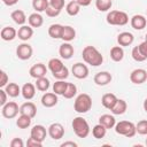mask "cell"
<instances>
[{
  "label": "cell",
  "instance_id": "2",
  "mask_svg": "<svg viewBox=\"0 0 147 147\" xmlns=\"http://www.w3.org/2000/svg\"><path fill=\"white\" fill-rule=\"evenodd\" d=\"M92 108V98L87 93H82L77 95L74 102V109L78 114H85Z\"/></svg>",
  "mask_w": 147,
  "mask_h": 147
},
{
  "label": "cell",
  "instance_id": "13",
  "mask_svg": "<svg viewBox=\"0 0 147 147\" xmlns=\"http://www.w3.org/2000/svg\"><path fill=\"white\" fill-rule=\"evenodd\" d=\"M57 94L54 92H46L41 96V105L46 108H52L57 103Z\"/></svg>",
  "mask_w": 147,
  "mask_h": 147
},
{
  "label": "cell",
  "instance_id": "47",
  "mask_svg": "<svg viewBox=\"0 0 147 147\" xmlns=\"http://www.w3.org/2000/svg\"><path fill=\"white\" fill-rule=\"evenodd\" d=\"M7 96H8V94H7V92L1 87L0 88V106L2 107V106H5L8 101H7Z\"/></svg>",
  "mask_w": 147,
  "mask_h": 147
},
{
  "label": "cell",
  "instance_id": "38",
  "mask_svg": "<svg viewBox=\"0 0 147 147\" xmlns=\"http://www.w3.org/2000/svg\"><path fill=\"white\" fill-rule=\"evenodd\" d=\"M113 6L111 0H95V7L99 11H108Z\"/></svg>",
  "mask_w": 147,
  "mask_h": 147
},
{
  "label": "cell",
  "instance_id": "10",
  "mask_svg": "<svg viewBox=\"0 0 147 147\" xmlns=\"http://www.w3.org/2000/svg\"><path fill=\"white\" fill-rule=\"evenodd\" d=\"M146 79H147V71L145 69L138 68V69H134L130 74V80L133 84H137V85L142 84V83L146 82Z\"/></svg>",
  "mask_w": 147,
  "mask_h": 147
},
{
  "label": "cell",
  "instance_id": "46",
  "mask_svg": "<svg viewBox=\"0 0 147 147\" xmlns=\"http://www.w3.org/2000/svg\"><path fill=\"white\" fill-rule=\"evenodd\" d=\"M7 84H8V75L3 70H0V87H5Z\"/></svg>",
  "mask_w": 147,
  "mask_h": 147
},
{
  "label": "cell",
  "instance_id": "4",
  "mask_svg": "<svg viewBox=\"0 0 147 147\" xmlns=\"http://www.w3.org/2000/svg\"><path fill=\"white\" fill-rule=\"evenodd\" d=\"M106 21L110 25H119V26H122V25L127 24L129 16H127V14L125 11H122V10H110L107 14Z\"/></svg>",
  "mask_w": 147,
  "mask_h": 147
},
{
  "label": "cell",
  "instance_id": "22",
  "mask_svg": "<svg viewBox=\"0 0 147 147\" xmlns=\"http://www.w3.org/2000/svg\"><path fill=\"white\" fill-rule=\"evenodd\" d=\"M36 85L31 84V83H25L22 86V96L25 100H31L33 99V96L36 95Z\"/></svg>",
  "mask_w": 147,
  "mask_h": 147
},
{
  "label": "cell",
  "instance_id": "25",
  "mask_svg": "<svg viewBox=\"0 0 147 147\" xmlns=\"http://www.w3.org/2000/svg\"><path fill=\"white\" fill-rule=\"evenodd\" d=\"M62 31H63V25L59 24V23H55V24H52L49 25L48 28V34L51 38L53 39H61L62 37Z\"/></svg>",
  "mask_w": 147,
  "mask_h": 147
},
{
  "label": "cell",
  "instance_id": "48",
  "mask_svg": "<svg viewBox=\"0 0 147 147\" xmlns=\"http://www.w3.org/2000/svg\"><path fill=\"white\" fill-rule=\"evenodd\" d=\"M23 146H24V142L21 138H14L10 141V147H23Z\"/></svg>",
  "mask_w": 147,
  "mask_h": 147
},
{
  "label": "cell",
  "instance_id": "15",
  "mask_svg": "<svg viewBox=\"0 0 147 147\" xmlns=\"http://www.w3.org/2000/svg\"><path fill=\"white\" fill-rule=\"evenodd\" d=\"M20 114H23V115H28L30 116L31 118H33L36 115H37V107L33 102L31 101H28V102H24L21 107H20Z\"/></svg>",
  "mask_w": 147,
  "mask_h": 147
},
{
  "label": "cell",
  "instance_id": "37",
  "mask_svg": "<svg viewBox=\"0 0 147 147\" xmlns=\"http://www.w3.org/2000/svg\"><path fill=\"white\" fill-rule=\"evenodd\" d=\"M67 85H68L67 82H64V80H59V79H57V80L53 84V92L56 93L57 95H63V93L65 92Z\"/></svg>",
  "mask_w": 147,
  "mask_h": 147
},
{
  "label": "cell",
  "instance_id": "27",
  "mask_svg": "<svg viewBox=\"0 0 147 147\" xmlns=\"http://www.w3.org/2000/svg\"><path fill=\"white\" fill-rule=\"evenodd\" d=\"M5 91L10 98H16L20 94H22V88L16 84V83H8L5 86Z\"/></svg>",
  "mask_w": 147,
  "mask_h": 147
},
{
  "label": "cell",
  "instance_id": "17",
  "mask_svg": "<svg viewBox=\"0 0 147 147\" xmlns=\"http://www.w3.org/2000/svg\"><path fill=\"white\" fill-rule=\"evenodd\" d=\"M74 52H75V51H74L72 45L69 44V42H67V41H64V42L60 46V48H59V54H60V56H61L62 59H64V60L71 59L72 55H74Z\"/></svg>",
  "mask_w": 147,
  "mask_h": 147
},
{
  "label": "cell",
  "instance_id": "1",
  "mask_svg": "<svg viewBox=\"0 0 147 147\" xmlns=\"http://www.w3.org/2000/svg\"><path fill=\"white\" fill-rule=\"evenodd\" d=\"M82 56L85 63L93 65V67H98L100 64H102L103 62V56L102 54L94 47V46H85L83 52H82Z\"/></svg>",
  "mask_w": 147,
  "mask_h": 147
},
{
  "label": "cell",
  "instance_id": "14",
  "mask_svg": "<svg viewBox=\"0 0 147 147\" xmlns=\"http://www.w3.org/2000/svg\"><path fill=\"white\" fill-rule=\"evenodd\" d=\"M47 133H48V131L46 130V127L44 126V125H40V124H38V125H34L32 129H31V137H33L34 139H37V140H39V141H44L45 139H46V136H47Z\"/></svg>",
  "mask_w": 147,
  "mask_h": 147
},
{
  "label": "cell",
  "instance_id": "24",
  "mask_svg": "<svg viewBox=\"0 0 147 147\" xmlns=\"http://www.w3.org/2000/svg\"><path fill=\"white\" fill-rule=\"evenodd\" d=\"M28 22H29V25L32 28H40L44 23V18L38 11H36L30 14V16L28 17Z\"/></svg>",
  "mask_w": 147,
  "mask_h": 147
},
{
  "label": "cell",
  "instance_id": "52",
  "mask_svg": "<svg viewBox=\"0 0 147 147\" xmlns=\"http://www.w3.org/2000/svg\"><path fill=\"white\" fill-rule=\"evenodd\" d=\"M18 2V0H6V1H3V3L6 5V6H14V5H16Z\"/></svg>",
  "mask_w": 147,
  "mask_h": 147
},
{
  "label": "cell",
  "instance_id": "41",
  "mask_svg": "<svg viewBox=\"0 0 147 147\" xmlns=\"http://www.w3.org/2000/svg\"><path fill=\"white\" fill-rule=\"evenodd\" d=\"M131 55H132V59H133L134 61H137V62H142V61L146 60V57L142 55V53L140 52V49H139L138 46H134V47L132 48Z\"/></svg>",
  "mask_w": 147,
  "mask_h": 147
},
{
  "label": "cell",
  "instance_id": "19",
  "mask_svg": "<svg viewBox=\"0 0 147 147\" xmlns=\"http://www.w3.org/2000/svg\"><path fill=\"white\" fill-rule=\"evenodd\" d=\"M117 100H118V99H117V96H116L114 93H106V94H103L102 98H101V103H102V106H103L105 108L111 110L113 107L115 106V103L117 102Z\"/></svg>",
  "mask_w": 147,
  "mask_h": 147
},
{
  "label": "cell",
  "instance_id": "42",
  "mask_svg": "<svg viewBox=\"0 0 147 147\" xmlns=\"http://www.w3.org/2000/svg\"><path fill=\"white\" fill-rule=\"evenodd\" d=\"M53 76H54V78H56V79H59V80H64V79H67L68 76H69V69L64 65L60 71L53 74Z\"/></svg>",
  "mask_w": 147,
  "mask_h": 147
},
{
  "label": "cell",
  "instance_id": "3",
  "mask_svg": "<svg viewBox=\"0 0 147 147\" xmlns=\"http://www.w3.org/2000/svg\"><path fill=\"white\" fill-rule=\"evenodd\" d=\"M71 125H72L75 134L78 138H86L90 134V125H88V123L85 118H83L80 116L75 117L72 119Z\"/></svg>",
  "mask_w": 147,
  "mask_h": 147
},
{
  "label": "cell",
  "instance_id": "9",
  "mask_svg": "<svg viewBox=\"0 0 147 147\" xmlns=\"http://www.w3.org/2000/svg\"><path fill=\"white\" fill-rule=\"evenodd\" d=\"M47 131H48L49 137L52 139H54V140H59V139L63 138V136H64V127L60 123H53V124H51L48 126V130Z\"/></svg>",
  "mask_w": 147,
  "mask_h": 147
},
{
  "label": "cell",
  "instance_id": "6",
  "mask_svg": "<svg viewBox=\"0 0 147 147\" xmlns=\"http://www.w3.org/2000/svg\"><path fill=\"white\" fill-rule=\"evenodd\" d=\"M1 111H2V116L5 118L10 119V118H14V117L17 116V114L20 113V107H18V105L16 102L9 101L5 106H2V110Z\"/></svg>",
  "mask_w": 147,
  "mask_h": 147
},
{
  "label": "cell",
  "instance_id": "31",
  "mask_svg": "<svg viewBox=\"0 0 147 147\" xmlns=\"http://www.w3.org/2000/svg\"><path fill=\"white\" fill-rule=\"evenodd\" d=\"M79 10H80V5L76 0H70L65 5V11L70 16H76L79 13Z\"/></svg>",
  "mask_w": 147,
  "mask_h": 147
},
{
  "label": "cell",
  "instance_id": "16",
  "mask_svg": "<svg viewBox=\"0 0 147 147\" xmlns=\"http://www.w3.org/2000/svg\"><path fill=\"white\" fill-rule=\"evenodd\" d=\"M131 26L134 29V30H142L146 24H147V21H146V17L144 15H140V14H136L131 17Z\"/></svg>",
  "mask_w": 147,
  "mask_h": 147
},
{
  "label": "cell",
  "instance_id": "43",
  "mask_svg": "<svg viewBox=\"0 0 147 147\" xmlns=\"http://www.w3.org/2000/svg\"><path fill=\"white\" fill-rule=\"evenodd\" d=\"M49 6L57 10H61L64 7V0H49Z\"/></svg>",
  "mask_w": 147,
  "mask_h": 147
},
{
  "label": "cell",
  "instance_id": "51",
  "mask_svg": "<svg viewBox=\"0 0 147 147\" xmlns=\"http://www.w3.org/2000/svg\"><path fill=\"white\" fill-rule=\"evenodd\" d=\"M79 5H80V7L83 6V7H86V6H88L91 2H92V0H76Z\"/></svg>",
  "mask_w": 147,
  "mask_h": 147
},
{
  "label": "cell",
  "instance_id": "30",
  "mask_svg": "<svg viewBox=\"0 0 147 147\" xmlns=\"http://www.w3.org/2000/svg\"><path fill=\"white\" fill-rule=\"evenodd\" d=\"M127 109V105L125 102V100L123 99H118L117 102L115 103V106L113 107V109L110 110L114 115H123Z\"/></svg>",
  "mask_w": 147,
  "mask_h": 147
},
{
  "label": "cell",
  "instance_id": "45",
  "mask_svg": "<svg viewBox=\"0 0 147 147\" xmlns=\"http://www.w3.org/2000/svg\"><path fill=\"white\" fill-rule=\"evenodd\" d=\"M45 11H46V15H47L48 17H56V16H59L60 13H61V10H57V9L51 7V6H48Z\"/></svg>",
  "mask_w": 147,
  "mask_h": 147
},
{
  "label": "cell",
  "instance_id": "5",
  "mask_svg": "<svg viewBox=\"0 0 147 147\" xmlns=\"http://www.w3.org/2000/svg\"><path fill=\"white\" fill-rule=\"evenodd\" d=\"M115 131L117 134L124 136L126 138H132L137 133L136 124H133L132 122H129V121H121V122L116 123Z\"/></svg>",
  "mask_w": 147,
  "mask_h": 147
},
{
  "label": "cell",
  "instance_id": "8",
  "mask_svg": "<svg viewBox=\"0 0 147 147\" xmlns=\"http://www.w3.org/2000/svg\"><path fill=\"white\" fill-rule=\"evenodd\" d=\"M71 72L72 75L78 78V79H85L88 76V68L86 64L82 63V62H77L72 65L71 68Z\"/></svg>",
  "mask_w": 147,
  "mask_h": 147
},
{
  "label": "cell",
  "instance_id": "56",
  "mask_svg": "<svg viewBox=\"0 0 147 147\" xmlns=\"http://www.w3.org/2000/svg\"><path fill=\"white\" fill-rule=\"evenodd\" d=\"M2 1H6V0H2Z\"/></svg>",
  "mask_w": 147,
  "mask_h": 147
},
{
  "label": "cell",
  "instance_id": "36",
  "mask_svg": "<svg viewBox=\"0 0 147 147\" xmlns=\"http://www.w3.org/2000/svg\"><path fill=\"white\" fill-rule=\"evenodd\" d=\"M48 6H49V0H32V7L38 13L45 11Z\"/></svg>",
  "mask_w": 147,
  "mask_h": 147
},
{
  "label": "cell",
  "instance_id": "55",
  "mask_svg": "<svg viewBox=\"0 0 147 147\" xmlns=\"http://www.w3.org/2000/svg\"><path fill=\"white\" fill-rule=\"evenodd\" d=\"M146 40H147V34H146Z\"/></svg>",
  "mask_w": 147,
  "mask_h": 147
},
{
  "label": "cell",
  "instance_id": "26",
  "mask_svg": "<svg viewBox=\"0 0 147 147\" xmlns=\"http://www.w3.org/2000/svg\"><path fill=\"white\" fill-rule=\"evenodd\" d=\"M75 38H76V30H75L72 26H70V25H64V26H63V31H62V37H61V39H62L63 41L69 42V41L74 40Z\"/></svg>",
  "mask_w": 147,
  "mask_h": 147
},
{
  "label": "cell",
  "instance_id": "32",
  "mask_svg": "<svg viewBox=\"0 0 147 147\" xmlns=\"http://www.w3.org/2000/svg\"><path fill=\"white\" fill-rule=\"evenodd\" d=\"M48 69L51 70V72L52 74H55V72H57V71H60L63 67H64V64H63V62L60 60V59H56V57H53V59H51L49 61H48Z\"/></svg>",
  "mask_w": 147,
  "mask_h": 147
},
{
  "label": "cell",
  "instance_id": "29",
  "mask_svg": "<svg viewBox=\"0 0 147 147\" xmlns=\"http://www.w3.org/2000/svg\"><path fill=\"white\" fill-rule=\"evenodd\" d=\"M124 57V51L122 46H114L110 49V59L114 62H121Z\"/></svg>",
  "mask_w": 147,
  "mask_h": 147
},
{
  "label": "cell",
  "instance_id": "21",
  "mask_svg": "<svg viewBox=\"0 0 147 147\" xmlns=\"http://www.w3.org/2000/svg\"><path fill=\"white\" fill-rule=\"evenodd\" d=\"M32 36H33V29L30 25H22L17 31V37L23 41H28Z\"/></svg>",
  "mask_w": 147,
  "mask_h": 147
},
{
  "label": "cell",
  "instance_id": "53",
  "mask_svg": "<svg viewBox=\"0 0 147 147\" xmlns=\"http://www.w3.org/2000/svg\"><path fill=\"white\" fill-rule=\"evenodd\" d=\"M144 109H145V111L147 113V98H146L145 101H144Z\"/></svg>",
  "mask_w": 147,
  "mask_h": 147
},
{
  "label": "cell",
  "instance_id": "49",
  "mask_svg": "<svg viewBox=\"0 0 147 147\" xmlns=\"http://www.w3.org/2000/svg\"><path fill=\"white\" fill-rule=\"evenodd\" d=\"M138 47H139L140 52L142 53V55H144V56H145V57L147 59V40L142 41V42H141V44H140V45H139Z\"/></svg>",
  "mask_w": 147,
  "mask_h": 147
},
{
  "label": "cell",
  "instance_id": "39",
  "mask_svg": "<svg viewBox=\"0 0 147 147\" xmlns=\"http://www.w3.org/2000/svg\"><path fill=\"white\" fill-rule=\"evenodd\" d=\"M76 94H77V86L74 83H68L65 92L63 93V96L65 99H72Z\"/></svg>",
  "mask_w": 147,
  "mask_h": 147
},
{
  "label": "cell",
  "instance_id": "50",
  "mask_svg": "<svg viewBox=\"0 0 147 147\" xmlns=\"http://www.w3.org/2000/svg\"><path fill=\"white\" fill-rule=\"evenodd\" d=\"M61 147H77V144L75 141H65L61 144Z\"/></svg>",
  "mask_w": 147,
  "mask_h": 147
},
{
  "label": "cell",
  "instance_id": "11",
  "mask_svg": "<svg viewBox=\"0 0 147 147\" xmlns=\"http://www.w3.org/2000/svg\"><path fill=\"white\" fill-rule=\"evenodd\" d=\"M29 74L32 78L34 79H38V78H41V77H45L46 74H47V68L44 63H37V64H33L30 70H29Z\"/></svg>",
  "mask_w": 147,
  "mask_h": 147
},
{
  "label": "cell",
  "instance_id": "28",
  "mask_svg": "<svg viewBox=\"0 0 147 147\" xmlns=\"http://www.w3.org/2000/svg\"><path fill=\"white\" fill-rule=\"evenodd\" d=\"M10 17H11V20H13L16 24H18V25H24V23L26 22V15H25V13H24L23 10H21V9H16V10L11 11Z\"/></svg>",
  "mask_w": 147,
  "mask_h": 147
},
{
  "label": "cell",
  "instance_id": "54",
  "mask_svg": "<svg viewBox=\"0 0 147 147\" xmlns=\"http://www.w3.org/2000/svg\"><path fill=\"white\" fill-rule=\"evenodd\" d=\"M145 144H146V146H147V139H146V142H145Z\"/></svg>",
  "mask_w": 147,
  "mask_h": 147
},
{
  "label": "cell",
  "instance_id": "33",
  "mask_svg": "<svg viewBox=\"0 0 147 147\" xmlns=\"http://www.w3.org/2000/svg\"><path fill=\"white\" fill-rule=\"evenodd\" d=\"M31 121H32V118L30 116L21 114L18 116V118L16 119V125L18 129H28L31 125Z\"/></svg>",
  "mask_w": 147,
  "mask_h": 147
},
{
  "label": "cell",
  "instance_id": "12",
  "mask_svg": "<svg viewBox=\"0 0 147 147\" xmlns=\"http://www.w3.org/2000/svg\"><path fill=\"white\" fill-rule=\"evenodd\" d=\"M111 79H113V76L108 71H100V72L95 74V76L93 78L94 83L99 86H105V85L109 84L111 82Z\"/></svg>",
  "mask_w": 147,
  "mask_h": 147
},
{
  "label": "cell",
  "instance_id": "18",
  "mask_svg": "<svg viewBox=\"0 0 147 147\" xmlns=\"http://www.w3.org/2000/svg\"><path fill=\"white\" fill-rule=\"evenodd\" d=\"M16 36H17V31L13 26H5L0 31V37L5 41H11L16 38Z\"/></svg>",
  "mask_w": 147,
  "mask_h": 147
},
{
  "label": "cell",
  "instance_id": "44",
  "mask_svg": "<svg viewBox=\"0 0 147 147\" xmlns=\"http://www.w3.org/2000/svg\"><path fill=\"white\" fill-rule=\"evenodd\" d=\"M26 146H28V147H41V146H42V142L39 141V140H37V139H34L33 137L30 136V138H29L28 141H26Z\"/></svg>",
  "mask_w": 147,
  "mask_h": 147
},
{
  "label": "cell",
  "instance_id": "35",
  "mask_svg": "<svg viewBox=\"0 0 147 147\" xmlns=\"http://www.w3.org/2000/svg\"><path fill=\"white\" fill-rule=\"evenodd\" d=\"M106 133H107V129L100 123L94 125L93 129H92V134L95 139H102L106 136Z\"/></svg>",
  "mask_w": 147,
  "mask_h": 147
},
{
  "label": "cell",
  "instance_id": "34",
  "mask_svg": "<svg viewBox=\"0 0 147 147\" xmlns=\"http://www.w3.org/2000/svg\"><path fill=\"white\" fill-rule=\"evenodd\" d=\"M34 85H36V87H37L38 91H40V92H47V90L51 86V83H49L48 78L41 77V78L36 79V84Z\"/></svg>",
  "mask_w": 147,
  "mask_h": 147
},
{
  "label": "cell",
  "instance_id": "7",
  "mask_svg": "<svg viewBox=\"0 0 147 147\" xmlns=\"http://www.w3.org/2000/svg\"><path fill=\"white\" fill-rule=\"evenodd\" d=\"M32 53H33V49H32V46L29 45L28 42H23V44H20L16 48V56L20 59V60H29L31 56H32Z\"/></svg>",
  "mask_w": 147,
  "mask_h": 147
},
{
  "label": "cell",
  "instance_id": "23",
  "mask_svg": "<svg viewBox=\"0 0 147 147\" xmlns=\"http://www.w3.org/2000/svg\"><path fill=\"white\" fill-rule=\"evenodd\" d=\"M99 123L102 124V125L108 130V129H113V127L116 125V119H115V117H114L113 115H110V114H103V115L100 116Z\"/></svg>",
  "mask_w": 147,
  "mask_h": 147
},
{
  "label": "cell",
  "instance_id": "40",
  "mask_svg": "<svg viewBox=\"0 0 147 147\" xmlns=\"http://www.w3.org/2000/svg\"><path fill=\"white\" fill-rule=\"evenodd\" d=\"M136 130L139 134L146 136L147 134V119H141L136 124Z\"/></svg>",
  "mask_w": 147,
  "mask_h": 147
},
{
  "label": "cell",
  "instance_id": "20",
  "mask_svg": "<svg viewBox=\"0 0 147 147\" xmlns=\"http://www.w3.org/2000/svg\"><path fill=\"white\" fill-rule=\"evenodd\" d=\"M134 40V37L131 32H127V31H124V32H121L118 36H117V42L119 46H130Z\"/></svg>",
  "mask_w": 147,
  "mask_h": 147
}]
</instances>
